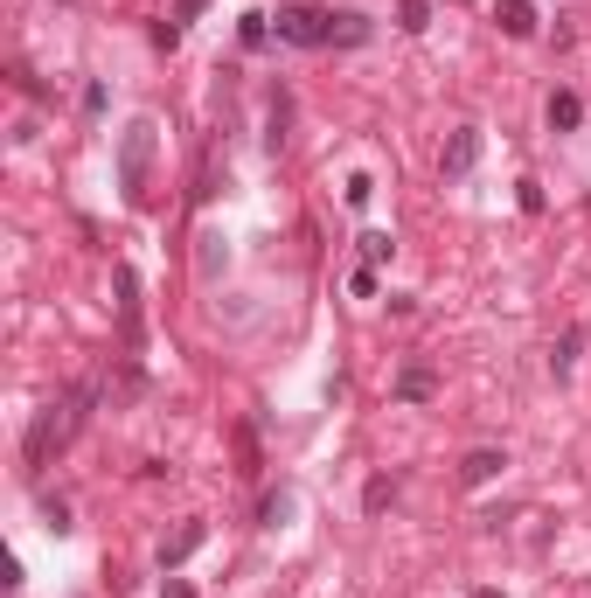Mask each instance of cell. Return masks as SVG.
I'll return each mask as SVG.
<instances>
[{
	"mask_svg": "<svg viewBox=\"0 0 591 598\" xmlns=\"http://www.w3.org/2000/svg\"><path fill=\"white\" fill-rule=\"evenodd\" d=\"M91 404H98V383L84 376V383H77V390H70L63 404H49V411H42V418L28 425V446H21V459H28V473H42V466H49L56 452L70 446L77 432H84V418H91Z\"/></svg>",
	"mask_w": 591,
	"mask_h": 598,
	"instance_id": "obj_1",
	"label": "cell"
},
{
	"mask_svg": "<svg viewBox=\"0 0 591 598\" xmlns=\"http://www.w3.org/2000/svg\"><path fill=\"white\" fill-rule=\"evenodd\" d=\"M153 153H160V126L153 119H133L119 133V195L140 209L147 202V181H153Z\"/></svg>",
	"mask_w": 591,
	"mask_h": 598,
	"instance_id": "obj_2",
	"label": "cell"
},
{
	"mask_svg": "<svg viewBox=\"0 0 591 598\" xmlns=\"http://www.w3.org/2000/svg\"><path fill=\"white\" fill-rule=\"evenodd\" d=\"M327 35H334V14H320V7H279V42H293V49H327Z\"/></svg>",
	"mask_w": 591,
	"mask_h": 598,
	"instance_id": "obj_3",
	"label": "cell"
},
{
	"mask_svg": "<svg viewBox=\"0 0 591 598\" xmlns=\"http://www.w3.org/2000/svg\"><path fill=\"white\" fill-rule=\"evenodd\" d=\"M112 286H119V341H126V355H140V272L119 265Z\"/></svg>",
	"mask_w": 591,
	"mask_h": 598,
	"instance_id": "obj_4",
	"label": "cell"
},
{
	"mask_svg": "<svg viewBox=\"0 0 591 598\" xmlns=\"http://www.w3.org/2000/svg\"><path fill=\"white\" fill-rule=\"evenodd\" d=\"M473 160H480V126H452L439 147V174H473Z\"/></svg>",
	"mask_w": 591,
	"mask_h": 598,
	"instance_id": "obj_5",
	"label": "cell"
},
{
	"mask_svg": "<svg viewBox=\"0 0 591 598\" xmlns=\"http://www.w3.org/2000/svg\"><path fill=\"white\" fill-rule=\"evenodd\" d=\"M202 543H209V522H181L174 536H160V571H181Z\"/></svg>",
	"mask_w": 591,
	"mask_h": 598,
	"instance_id": "obj_6",
	"label": "cell"
},
{
	"mask_svg": "<svg viewBox=\"0 0 591 598\" xmlns=\"http://www.w3.org/2000/svg\"><path fill=\"white\" fill-rule=\"evenodd\" d=\"M501 466H508V452H501V446H473L466 459H459V487H487Z\"/></svg>",
	"mask_w": 591,
	"mask_h": 598,
	"instance_id": "obj_7",
	"label": "cell"
},
{
	"mask_svg": "<svg viewBox=\"0 0 591 598\" xmlns=\"http://www.w3.org/2000/svg\"><path fill=\"white\" fill-rule=\"evenodd\" d=\"M494 21H501V35H515V42H529V35H536V7H529V0H501V7H494Z\"/></svg>",
	"mask_w": 591,
	"mask_h": 598,
	"instance_id": "obj_8",
	"label": "cell"
},
{
	"mask_svg": "<svg viewBox=\"0 0 591 598\" xmlns=\"http://www.w3.org/2000/svg\"><path fill=\"white\" fill-rule=\"evenodd\" d=\"M578 119H585V98L578 91H550V133H578Z\"/></svg>",
	"mask_w": 591,
	"mask_h": 598,
	"instance_id": "obj_9",
	"label": "cell"
},
{
	"mask_svg": "<svg viewBox=\"0 0 591 598\" xmlns=\"http://www.w3.org/2000/svg\"><path fill=\"white\" fill-rule=\"evenodd\" d=\"M432 390H439V376H432V369H425V362H411V369H404V376H397V397H404V404H425V397H432Z\"/></svg>",
	"mask_w": 591,
	"mask_h": 598,
	"instance_id": "obj_10",
	"label": "cell"
},
{
	"mask_svg": "<svg viewBox=\"0 0 591 598\" xmlns=\"http://www.w3.org/2000/svg\"><path fill=\"white\" fill-rule=\"evenodd\" d=\"M327 42H341V49L369 42V14H334V35H327Z\"/></svg>",
	"mask_w": 591,
	"mask_h": 598,
	"instance_id": "obj_11",
	"label": "cell"
},
{
	"mask_svg": "<svg viewBox=\"0 0 591 598\" xmlns=\"http://www.w3.org/2000/svg\"><path fill=\"white\" fill-rule=\"evenodd\" d=\"M578 341H585L578 327H564V334H557V348H550V376H571V362H578Z\"/></svg>",
	"mask_w": 591,
	"mask_h": 598,
	"instance_id": "obj_12",
	"label": "cell"
},
{
	"mask_svg": "<svg viewBox=\"0 0 591 598\" xmlns=\"http://www.w3.org/2000/svg\"><path fill=\"white\" fill-rule=\"evenodd\" d=\"M397 28H404V35H425V28H432V0H404V7H397Z\"/></svg>",
	"mask_w": 591,
	"mask_h": 598,
	"instance_id": "obj_13",
	"label": "cell"
},
{
	"mask_svg": "<svg viewBox=\"0 0 591 598\" xmlns=\"http://www.w3.org/2000/svg\"><path fill=\"white\" fill-rule=\"evenodd\" d=\"M390 251H397V237H390V230H362V265H383Z\"/></svg>",
	"mask_w": 591,
	"mask_h": 598,
	"instance_id": "obj_14",
	"label": "cell"
},
{
	"mask_svg": "<svg viewBox=\"0 0 591 598\" xmlns=\"http://www.w3.org/2000/svg\"><path fill=\"white\" fill-rule=\"evenodd\" d=\"M390 501H397V480H369V487H362V508H369V515H383Z\"/></svg>",
	"mask_w": 591,
	"mask_h": 598,
	"instance_id": "obj_15",
	"label": "cell"
},
{
	"mask_svg": "<svg viewBox=\"0 0 591 598\" xmlns=\"http://www.w3.org/2000/svg\"><path fill=\"white\" fill-rule=\"evenodd\" d=\"M237 459H244V466H237V473H244V480H251V473H258V439H251V425H237Z\"/></svg>",
	"mask_w": 591,
	"mask_h": 598,
	"instance_id": "obj_16",
	"label": "cell"
},
{
	"mask_svg": "<svg viewBox=\"0 0 591 598\" xmlns=\"http://www.w3.org/2000/svg\"><path fill=\"white\" fill-rule=\"evenodd\" d=\"M348 293H355V299H376V265H355V272H348Z\"/></svg>",
	"mask_w": 591,
	"mask_h": 598,
	"instance_id": "obj_17",
	"label": "cell"
},
{
	"mask_svg": "<svg viewBox=\"0 0 591 598\" xmlns=\"http://www.w3.org/2000/svg\"><path fill=\"white\" fill-rule=\"evenodd\" d=\"M369 195H376V181L369 174H348V209H369Z\"/></svg>",
	"mask_w": 591,
	"mask_h": 598,
	"instance_id": "obj_18",
	"label": "cell"
},
{
	"mask_svg": "<svg viewBox=\"0 0 591 598\" xmlns=\"http://www.w3.org/2000/svg\"><path fill=\"white\" fill-rule=\"evenodd\" d=\"M265 21H272V14H244V42H251V49H258V42H265V35H272V28H265Z\"/></svg>",
	"mask_w": 591,
	"mask_h": 598,
	"instance_id": "obj_19",
	"label": "cell"
},
{
	"mask_svg": "<svg viewBox=\"0 0 591 598\" xmlns=\"http://www.w3.org/2000/svg\"><path fill=\"white\" fill-rule=\"evenodd\" d=\"M181 42V21H153V49H174Z\"/></svg>",
	"mask_w": 591,
	"mask_h": 598,
	"instance_id": "obj_20",
	"label": "cell"
},
{
	"mask_svg": "<svg viewBox=\"0 0 591 598\" xmlns=\"http://www.w3.org/2000/svg\"><path fill=\"white\" fill-rule=\"evenodd\" d=\"M160 598H195V585L188 578H160Z\"/></svg>",
	"mask_w": 591,
	"mask_h": 598,
	"instance_id": "obj_21",
	"label": "cell"
},
{
	"mask_svg": "<svg viewBox=\"0 0 591 598\" xmlns=\"http://www.w3.org/2000/svg\"><path fill=\"white\" fill-rule=\"evenodd\" d=\"M202 7H209V0H174V21H195Z\"/></svg>",
	"mask_w": 591,
	"mask_h": 598,
	"instance_id": "obj_22",
	"label": "cell"
},
{
	"mask_svg": "<svg viewBox=\"0 0 591 598\" xmlns=\"http://www.w3.org/2000/svg\"><path fill=\"white\" fill-rule=\"evenodd\" d=\"M473 598H501V592H487V585H480V592H473Z\"/></svg>",
	"mask_w": 591,
	"mask_h": 598,
	"instance_id": "obj_23",
	"label": "cell"
}]
</instances>
